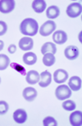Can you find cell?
Here are the masks:
<instances>
[{
	"label": "cell",
	"mask_w": 82,
	"mask_h": 126,
	"mask_svg": "<svg viewBox=\"0 0 82 126\" xmlns=\"http://www.w3.org/2000/svg\"><path fill=\"white\" fill-rule=\"evenodd\" d=\"M20 31L23 35L34 36L39 31V25L33 18H26L23 20L20 25Z\"/></svg>",
	"instance_id": "1"
},
{
	"label": "cell",
	"mask_w": 82,
	"mask_h": 126,
	"mask_svg": "<svg viewBox=\"0 0 82 126\" xmlns=\"http://www.w3.org/2000/svg\"><path fill=\"white\" fill-rule=\"evenodd\" d=\"M55 96L59 101H64L71 96V90L67 85H60L55 90Z\"/></svg>",
	"instance_id": "2"
},
{
	"label": "cell",
	"mask_w": 82,
	"mask_h": 126,
	"mask_svg": "<svg viewBox=\"0 0 82 126\" xmlns=\"http://www.w3.org/2000/svg\"><path fill=\"white\" fill-rule=\"evenodd\" d=\"M56 29V23L53 21H47L39 28V34L42 36H48Z\"/></svg>",
	"instance_id": "3"
},
{
	"label": "cell",
	"mask_w": 82,
	"mask_h": 126,
	"mask_svg": "<svg viewBox=\"0 0 82 126\" xmlns=\"http://www.w3.org/2000/svg\"><path fill=\"white\" fill-rule=\"evenodd\" d=\"M82 8L81 5L78 3H71L67 8V15L70 17L75 18L79 16L81 14Z\"/></svg>",
	"instance_id": "4"
},
{
	"label": "cell",
	"mask_w": 82,
	"mask_h": 126,
	"mask_svg": "<svg viewBox=\"0 0 82 126\" xmlns=\"http://www.w3.org/2000/svg\"><path fill=\"white\" fill-rule=\"evenodd\" d=\"M15 8V1L13 0H1L0 1V12L3 13H9Z\"/></svg>",
	"instance_id": "5"
},
{
	"label": "cell",
	"mask_w": 82,
	"mask_h": 126,
	"mask_svg": "<svg viewBox=\"0 0 82 126\" xmlns=\"http://www.w3.org/2000/svg\"><path fill=\"white\" fill-rule=\"evenodd\" d=\"M64 54L67 59L70 60H74L79 56V49L75 46H70L65 49Z\"/></svg>",
	"instance_id": "6"
},
{
	"label": "cell",
	"mask_w": 82,
	"mask_h": 126,
	"mask_svg": "<svg viewBox=\"0 0 82 126\" xmlns=\"http://www.w3.org/2000/svg\"><path fill=\"white\" fill-rule=\"evenodd\" d=\"M53 40L56 44L62 45L67 40V35L64 31H56L53 34Z\"/></svg>",
	"instance_id": "7"
},
{
	"label": "cell",
	"mask_w": 82,
	"mask_h": 126,
	"mask_svg": "<svg viewBox=\"0 0 82 126\" xmlns=\"http://www.w3.org/2000/svg\"><path fill=\"white\" fill-rule=\"evenodd\" d=\"M68 78V73L64 69H58L53 73V80L57 83H63Z\"/></svg>",
	"instance_id": "8"
},
{
	"label": "cell",
	"mask_w": 82,
	"mask_h": 126,
	"mask_svg": "<svg viewBox=\"0 0 82 126\" xmlns=\"http://www.w3.org/2000/svg\"><path fill=\"white\" fill-rule=\"evenodd\" d=\"M34 46V41L31 37H22L19 40V47L22 50H30Z\"/></svg>",
	"instance_id": "9"
},
{
	"label": "cell",
	"mask_w": 82,
	"mask_h": 126,
	"mask_svg": "<svg viewBox=\"0 0 82 126\" xmlns=\"http://www.w3.org/2000/svg\"><path fill=\"white\" fill-rule=\"evenodd\" d=\"M39 77H40V78H39V85L41 87H48L52 82V74L48 71H44V72L41 73Z\"/></svg>",
	"instance_id": "10"
},
{
	"label": "cell",
	"mask_w": 82,
	"mask_h": 126,
	"mask_svg": "<svg viewBox=\"0 0 82 126\" xmlns=\"http://www.w3.org/2000/svg\"><path fill=\"white\" fill-rule=\"evenodd\" d=\"M13 120L17 124H23L27 120V114L26 111L22 109L16 110L13 113Z\"/></svg>",
	"instance_id": "11"
},
{
	"label": "cell",
	"mask_w": 82,
	"mask_h": 126,
	"mask_svg": "<svg viewBox=\"0 0 82 126\" xmlns=\"http://www.w3.org/2000/svg\"><path fill=\"white\" fill-rule=\"evenodd\" d=\"M70 123L74 126H81L82 125V113L80 110L73 111L70 115Z\"/></svg>",
	"instance_id": "12"
},
{
	"label": "cell",
	"mask_w": 82,
	"mask_h": 126,
	"mask_svg": "<svg viewBox=\"0 0 82 126\" xmlns=\"http://www.w3.org/2000/svg\"><path fill=\"white\" fill-rule=\"evenodd\" d=\"M37 91L35 88L33 87H26V88L24 89L23 91V93H22V96L24 97V99L25 101H33L36 98L37 96Z\"/></svg>",
	"instance_id": "13"
},
{
	"label": "cell",
	"mask_w": 82,
	"mask_h": 126,
	"mask_svg": "<svg viewBox=\"0 0 82 126\" xmlns=\"http://www.w3.org/2000/svg\"><path fill=\"white\" fill-rule=\"evenodd\" d=\"M25 77V81L29 84H36L39 81V73L35 70H30L26 73Z\"/></svg>",
	"instance_id": "14"
},
{
	"label": "cell",
	"mask_w": 82,
	"mask_h": 126,
	"mask_svg": "<svg viewBox=\"0 0 82 126\" xmlns=\"http://www.w3.org/2000/svg\"><path fill=\"white\" fill-rule=\"evenodd\" d=\"M68 86L72 91H79L81 88V79L77 76H73L70 78Z\"/></svg>",
	"instance_id": "15"
},
{
	"label": "cell",
	"mask_w": 82,
	"mask_h": 126,
	"mask_svg": "<svg viewBox=\"0 0 82 126\" xmlns=\"http://www.w3.org/2000/svg\"><path fill=\"white\" fill-rule=\"evenodd\" d=\"M46 3L44 0H35L32 3V8L35 13H41L46 9Z\"/></svg>",
	"instance_id": "16"
},
{
	"label": "cell",
	"mask_w": 82,
	"mask_h": 126,
	"mask_svg": "<svg viewBox=\"0 0 82 126\" xmlns=\"http://www.w3.org/2000/svg\"><path fill=\"white\" fill-rule=\"evenodd\" d=\"M37 56L35 53L32 52H26L23 55V62L27 65H33L36 63Z\"/></svg>",
	"instance_id": "17"
},
{
	"label": "cell",
	"mask_w": 82,
	"mask_h": 126,
	"mask_svg": "<svg viewBox=\"0 0 82 126\" xmlns=\"http://www.w3.org/2000/svg\"><path fill=\"white\" fill-rule=\"evenodd\" d=\"M57 52V48H56L55 44H53L52 42H46L43 45L41 48V53L45 54L47 53H51L53 54H56Z\"/></svg>",
	"instance_id": "18"
},
{
	"label": "cell",
	"mask_w": 82,
	"mask_h": 126,
	"mask_svg": "<svg viewBox=\"0 0 82 126\" xmlns=\"http://www.w3.org/2000/svg\"><path fill=\"white\" fill-rule=\"evenodd\" d=\"M60 14L59 8L57 6H50L46 10V16L49 19L57 18Z\"/></svg>",
	"instance_id": "19"
},
{
	"label": "cell",
	"mask_w": 82,
	"mask_h": 126,
	"mask_svg": "<svg viewBox=\"0 0 82 126\" xmlns=\"http://www.w3.org/2000/svg\"><path fill=\"white\" fill-rule=\"evenodd\" d=\"M43 63L45 66L50 67L54 64L55 63V57L54 54H51V53H47L45 54H44L43 57Z\"/></svg>",
	"instance_id": "20"
},
{
	"label": "cell",
	"mask_w": 82,
	"mask_h": 126,
	"mask_svg": "<svg viewBox=\"0 0 82 126\" xmlns=\"http://www.w3.org/2000/svg\"><path fill=\"white\" fill-rule=\"evenodd\" d=\"M10 64V59L6 54H0V70H5Z\"/></svg>",
	"instance_id": "21"
},
{
	"label": "cell",
	"mask_w": 82,
	"mask_h": 126,
	"mask_svg": "<svg viewBox=\"0 0 82 126\" xmlns=\"http://www.w3.org/2000/svg\"><path fill=\"white\" fill-rule=\"evenodd\" d=\"M62 108L66 110H74L76 109V103L73 101H71V100H67V101H65L62 103Z\"/></svg>",
	"instance_id": "22"
},
{
	"label": "cell",
	"mask_w": 82,
	"mask_h": 126,
	"mask_svg": "<svg viewBox=\"0 0 82 126\" xmlns=\"http://www.w3.org/2000/svg\"><path fill=\"white\" fill-rule=\"evenodd\" d=\"M43 125L44 126H57L58 123L55 119L53 118L52 116H47L44 119Z\"/></svg>",
	"instance_id": "23"
},
{
	"label": "cell",
	"mask_w": 82,
	"mask_h": 126,
	"mask_svg": "<svg viewBox=\"0 0 82 126\" xmlns=\"http://www.w3.org/2000/svg\"><path fill=\"white\" fill-rule=\"evenodd\" d=\"M11 67L13 68V69H15L16 72L20 73L22 75H26V72H25V68L23 67V66L18 64V63H10Z\"/></svg>",
	"instance_id": "24"
},
{
	"label": "cell",
	"mask_w": 82,
	"mask_h": 126,
	"mask_svg": "<svg viewBox=\"0 0 82 126\" xmlns=\"http://www.w3.org/2000/svg\"><path fill=\"white\" fill-rule=\"evenodd\" d=\"M8 104L4 101H0V115H4L8 110Z\"/></svg>",
	"instance_id": "25"
},
{
	"label": "cell",
	"mask_w": 82,
	"mask_h": 126,
	"mask_svg": "<svg viewBox=\"0 0 82 126\" xmlns=\"http://www.w3.org/2000/svg\"><path fill=\"white\" fill-rule=\"evenodd\" d=\"M8 31V26L3 21H0V35H3Z\"/></svg>",
	"instance_id": "26"
},
{
	"label": "cell",
	"mask_w": 82,
	"mask_h": 126,
	"mask_svg": "<svg viewBox=\"0 0 82 126\" xmlns=\"http://www.w3.org/2000/svg\"><path fill=\"white\" fill-rule=\"evenodd\" d=\"M8 52L10 54H14L16 52V46H15V45H10L9 46V47H8Z\"/></svg>",
	"instance_id": "27"
},
{
	"label": "cell",
	"mask_w": 82,
	"mask_h": 126,
	"mask_svg": "<svg viewBox=\"0 0 82 126\" xmlns=\"http://www.w3.org/2000/svg\"><path fill=\"white\" fill-rule=\"evenodd\" d=\"M3 46H4V43L3 40H0V51L2 50V49H3Z\"/></svg>",
	"instance_id": "28"
},
{
	"label": "cell",
	"mask_w": 82,
	"mask_h": 126,
	"mask_svg": "<svg viewBox=\"0 0 82 126\" xmlns=\"http://www.w3.org/2000/svg\"><path fill=\"white\" fill-rule=\"evenodd\" d=\"M0 83H1V78H0Z\"/></svg>",
	"instance_id": "29"
}]
</instances>
